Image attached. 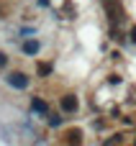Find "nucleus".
I'll use <instances>...</instances> for the list:
<instances>
[{
    "mask_svg": "<svg viewBox=\"0 0 136 146\" xmlns=\"http://www.w3.org/2000/svg\"><path fill=\"white\" fill-rule=\"evenodd\" d=\"M5 82H8L13 90H26V87L31 85V80H28L23 72H10V74L5 77Z\"/></svg>",
    "mask_w": 136,
    "mask_h": 146,
    "instance_id": "obj_1",
    "label": "nucleus"
},
{
    "mask_svg": "<svg viewBox=\"0 0 136 146\" xmlns=\"http://www.w3.org/2000/svg\"><path fill=\"white\" fill-rule=\"evenodd\" d=\"M39 49H41V44H39L36 38H26V41L21 44V51H23L26 56H36V54H39Z\"/></svg>",
    "mask_w": 136,
    "mask_h": 146,
    "instance_id": "obj_2",
    "label": "nucleus"
},
{
    "mask_svg": "<svg viewBox=\"0 0 136 146\" xmlns=\"http://www.w3.org/2000/svg\"><path fill=\"white\" fill-rule=\"evenodd\" d=\"M31 110L39 113V115H46V113H49V105H46L41 98H31Z\"/></svg>",
    "mask_w": 136,
    "mask_h": 146,
    "instance_id": "obj_3",
    "label": "nucleus"
},
{
    "mask_svg": "<svg viewBox=\"0 0 136 146\" xmlns=\"http://www.w3.org/2000/svg\"><path fill=\"white\" fill-rule=\"evenodd\" d=\"M62 110L64 113H75L77 110V100L75 98H62Z\"/></svg>",
    "mask_w": 136,
    "mask_h": 146,
    "instance_id": "obj_4",
    "label": "nucleus"
},
{
    "mask_svg": "<svg viewBox=\"0 0 136 146\" xmlns=\"http://www.w3.org/2000/svg\"><path fill=\"white\" fill-rule=\"evenodd\" d=\"M49 126H62V115H49Z\"/></svg>",
    "mask_w": 136,
    "mask_h": 146,
    "instance_id": "obj_5",
    "label": "nucleus"
},
{
    "mask_svg": "<svg viewBox=\"0 0 136 146\" xmlns=\"http://www.w3.org/2000/svg\"><path fill=\"white\" fill-rule=\"evenodd\" d=\"M39 72H41V74H49V72H51V67H49V64H41V67H39Z\"/></svg>",
    "mask_w": 136,
    "mask_h": 146,
    "instance_id": "obj_6",
    "label": "nucleus"
},
{
    "mask_svg": "<svg viewBox=\"0 0 136 146\" xmlns=\"http://www.w3.org/2000/svg\"><path fill=\"white\" fill-rule=\"evenodd\" d=\"M131 41H134V44H136V26H134V28H131Z\"/></svg>",
    "mask_w": 136,
    "mask_h": 146,
    "instance_id": "obj_7",
    "label": "nucleus"
},
{
    "mask_svg": "<svg viewBox=\"0 0 136 146\" xmlns=\"http://www.w3.org/2000/svg\"><path fill=\"white\" fill-rule=\"evenodd\" d=\"M5 62H8V59H5V54H0V67H5Z\"/></svg>",
    "mask_w": 136,
    "mask_h": 146,
    "instance_id": "obj_8",
    "label": "nucleus"
}]
</instances>
